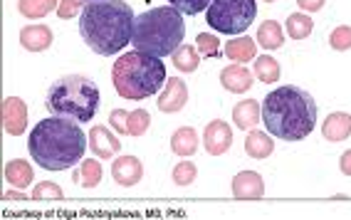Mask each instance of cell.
Here are the masks:
<instances>
[{"label": "cell", "mask_w": 351, "mask_h": 220, "mask_svg": "<svg viewBox=\"0 0 351 220\" xmlns=\"http://www.w3.org/2000/svg\"><path fill=\"white\" fill-rule=\"evenodd\" d=\"M89 136L82 132V126L67 117L43 119L35 124L27 138V151L35 158V164L45 171H67L80 164L87 151Z\"/></svg>", "instance_id": "6da1fadb"}, {"label": "cell", "mask_w": 351, "mask_h": 220, "mask_svg": "<svg viewBox=\"0 0 351 220\" xmlns=\"http://www.w3.org/2000/svg\"><path fill=\"white\" fill-rule=\"evenodd\" d=\"M134 10L124 0H95L80 13V32L89 50L112 57L134 38Z\"/></svg>", "instance_id": "7a4b0ae2"}, {"label": "cell", "mask_w": 351, "mask_h": 220, "mask_svg": "<svg viewBox=\"0 0 351 220\" xmlns=\"http://www.w3.org/2000/svg\"><path fill=\"white\" fill-rule=\"evenodd\" d=\"M263 124L275 138L302 141L317 126V101L292 84L277 87L263 101Z\"/></svg>", "instance_id": "3957f363"}, {"label": "cell", "mask_w": 351, "mask_h": 220, "mask_svg": "<svg viewBox=\"0 0 351 220\" xmlns=\"http://www.w3.org/2000/svg\"><path fill=\"white\" fill-rule=\"evenodd\" d=\"M166 64L149 52H124L112 67V82L121 99H149L166 84Z\"/></svg>", "instance_id": "277c9868"}, {"label": "cell", "mask_w": 351, "mask_h": 220, "mask_svg": "<svg viewBox=\"0 0 351 220\" xmlns=\"http://www.w3.org/2000/svg\"><path fill=\"white\" fill-rule=\"evenodd\" d=\"M186 23L183 13L173 5H163L136 15L134 23V50L149 52L154 57H171L183 45Z\"/></svg>", "instance_id": "5b68a950"}, {"label": "cell", "mask_w": 351, "mask_h": 220, "mask_svg": "<svg viewBox=\"0 0 351 220\" xmlns=\"http://www.w3.org/2000/svg\"><path fill=\"white\" fill-rule=\"evenodd\" d=\"M99 87L82 75L60 77L50 89L45 107L55 117H67L75 121H92L99 112Z\"/></svg>", "instance_id": "8992f818"}, {"label": "cell", "mask_w": 351, "mask_h": 220, "mask_svg": "<svg viewBox=\"0 0 351 220\" xmlns=\"http://www.w3.org/2000/svg\"><path fill=\"white\" fill-rule=\"evenodd\" d=\"M257 15L255 0H213L206 10V23L223 35H240Z\"/></svg>", "instance_id": "52a82bcc"}, {"label": "cell", "mask_w": 351, "mask_h": 220, "mask_svg": "<svg viewBox=\"0 0 351 220\" xmlns=\"http://www.w3.org/2000/svg\"><path fill=\"white\" fill-rule=\"evenodd\" d=\"M3 129L10 136H23L27 129V104L20 97L3 99Z\"/></svg>", "instance_id": "ba28073f"}, {"label": "cell", "mask_w": 351, "mask_h": 220, "mask_svg": "<svg viewBox=\"0 0 351 220\" xmlns=\"http://www.w3.org/2000/svg\"><path fill=\"white\" fill-rule=\"evenodd\" d=\"M203 146H206V151L210 156H223L232 146V129L230 124L220 119H213L210 124L206 126V132H203Z\"/></svg>", "instance_id": "9c48e42d"}, {"label": "cell", "mask_w": 351, "mask_h": 220, "mask_svg": "<svg viewBox=\"0 0 351 220\" xmlns=\"http://www.w3.org/2000/svg\"><path fill=\"white\" fill-rule=\"evenodd\" d=\"M186 101H189V87H186V82L178 80V77L166 80L161 95H158V109L163 114H176L186 107Z\"/></svg>", "instance_id": "30bf717a"}, {"label": "cell", "mask_w": 351, "mask_h": 220, "mask_svg": "<svg viewBox=\"0 0 351 220\" xmlns=\"http://www.w3.org/2000/svg\"><path fill=\"white\" fill-rule=\"evenodd\" d=\"M232 195L238 201H260L265 195V181L255 171H240L232 178Z\"/></svg>", "instance_id": "8fae6325"}, {"label": "cell", "mask_w": 351, "mask_h": 220, "mask_svg": "<svg viewBox=\"0 0 351 220\" xmlns=\"http://www.w3.org/2000/svg\"><path fill=\"white\" fill-rule=\"evenodd\" d=\"M112 176L119 186L132 188V186H136L144 178V164L136 156H119L112 164Z\"/></svg>", "instance_id": "7c38bea8"}, {"label": "cell", "mask_w": 351, "mask_h": 220, "mask_svg": "<svg viewBox=\"0 0 351 220\" xmlns=\"http://www.w3.org/2000/svg\"><path fill=\"white\" fill-rule=\"evenodd\" d=\"M89 149L97 158H114L121 151V141L109 132V126H95L89 132Z\"/></svg>", "instance_id": "4fadbf2b"}, {"label": "cell", "mask_w": 351, "mask_h": 220, "mask_svg": "<svg viewBox=\"0 0 351 220\" xmlns=\"http://www.w3.org/2000/svg\"><path fill=\"white\" fill-rule=\"evenodd\" d=\"M220 84L232 92V95H245L247 89L252 87V72L245 64H228L223 72H220Z\"/></svg>", "instance_id": "5bb4252c"}, {"label": "cell", "mask_w": 351, "mask_h": 220, "mask_svg": "<svg viewBox=\"0 0 351 220\" xmlns=\"http://www.w3.org/2000/svg\"><path fill=\"white\" fill-rule=\"evenodd\" d=\"M322 136L332 144L346 141L351 136V114L346 112H332L322 124Z\"/></svg>", "instance_id": "9a60e30c"}, {"label": "cell", "mask_w": 351, "mask_h": 220, "mask_svg": "<svg viewBox=\"0 0 351 220\" xmlns=\"http://www.w3.org/2000/svg\"><path fill=\"white\" fill-rule=\"evenodd\" d=\"M20 45L27 52H45L52 45V30L47 25H25L20 30Z\"/></svg>", "instance_id": "2e32d148"}, {"label": "cell", "mask_w": 351, "mask_h": 220, "mask_svg": "<svg viewBox=\"0 0 351 220\" xmlns=\"http://www.w3.org/2000/svg\"><path fill=\"white\" fill-rule=\"evenodd\" d=\"M257 121H263V107L255 99H243L232 107V124L238 129L250 132L257 126Z\"/></svg>", "instance_id": "e0dca14e"}, {"label": "cell", "mask_w": 351, "mask_h": 220, "mask_svg": "<svg viewBox=\"0 0 351 220\" xmlns=\"http://www.w3.org/2000/svg\"><path fill=\"white\" fill-rule=\"evenodd\" d=\"M198 144H201V136L195 134L193 126H181L176 129L173 136H171V151L181 158H191L198 151Z\"/></svg>", "instance_id": "ac0fdd59"}, {"label": "cell", "mask_w": 351, "mask_h": 220, "mask_svg": "<svg viewBox=\"0 0 351 220\" xmlns=\"http://www.w3.org/2000/svg\"><path fill=\"white\" fill-rule=\"evenodd\" d=\"M275 151V136L270 132H257V129H250V134L245 136V154L250 158H267Z\"/></svg>", "instance_id": "d6986e66"}, {"label": "cell", "mask_w": 351, "mask_h": 220, "mask_svg": "<svg viewBox=\"0 0 351 220\" xmlns=\"http://www.w3.org/2000/svg\"><path fill=\"white\" fill-rule=\"evenodd\" d=\"M226 57L238 64L252 62V60L257 57V42L252 38H245V35H240V38H235V40H228Z\"/></svg>", "instance_id": "ffe728a7"}, {"label": "cell", "mask_w": 351, "mask_h": 220, "mask_svg": "<svg viewBox=\"0 0 351 220\" xmlns=\"http://www.w3.org/2000/svg\"><path fill=\"white\" fill-rule=\"evenodd\" d=\"M101 173H104V169H101L99 158H82L80 169L75 171V178L72 181L77 183V186H82V188H97L101 183Z\"/></svg>", "instance_id": "44dd1931"}, {"label": "cell", "mask_w": 351, "mask_h": 220, "mask_svg": "<svg viewBox=\"0 0 351 220\" xmlns=\"http://www.w3.org/2000/svg\"><path fill=\"white\" fill-rule=\"evenodd\" d=\"M32 178H35L32 166L27 161H23V158H15V161H8L5 164V181L10 186H15V188H27Z\"/></svg>", "instance_id": "7402d4cb"}, {"label": "cell", "mask_w": 351, "mask_h": 220, "mask_svg": "<svg viewBox=\"0 0 351 220\" xmlns=\"http://www.w3.org/2000/svg\"><path fill=\"white\" fill-rule=\"evenodd\" d=\"M257 45L265 47V50H280L285 45V32L280 27V23L265 20L263 25L257 27Z\"/></svg>", "instance_id": "603a6c76"}, {"label": "cell", "mask_w": 351, "mask_h": 220, "mask_svg": "<svg viewBox=\"0 0 351 220\" xmlns=\"http://www.w3.org/2000/svg\"><path fill=\"white\" fill-rule=\"evenodd\" d=\"M60 0H18V13L27 20H40L57 10Z\"/></svg>", "instance_id": "cb8c5ba5"}, {"label": "cell", "mask_w": 351, "mask_h": 220, "mask_svg": "<svg viewBox=\"0 0 351 220\" xmlns=\"http://www.w3.org/2000/svg\"><path fill=\"white\" fill-rule=\"evenodd\" d=\"M252 69H255L257 80H260V82H265V84L277 82V80H280V75H282V67H280V62H277L275 57H270V55L255 57V64H252Z\"/></svg>", "instance_id": "d4e9b609"}, {"label": "cell", "mask_w": 351, "mask_h": 220, "mask_svg": "<svg viewBox=\"0 0 351 220\" xmlns=\"http://www.w3.org/2000/svg\"><path fill=\"white\" fill-rule=\"evenodd\" d=\"M171 57H173V67L178 72H195L201 64V52L193 45H181Z\"/></svg>", "instance_id": "484cf974"}, {"label": "cell", "mask_w": 351, "mask_h": 220, "mask_svg": "<svg viewBox=\"0 0 351 220\" xmlns=\"http://www.w3.org/2000/svg\"><path fill=\"white\" fill-rule=\"evenodd\" d=\"M314 30V20L307 13H292L287 18V32L292 40H304L309 38Z\"/></svg>", "instance_id": "4316f807"}, {"label": "cell", "mask_w": 351, "mask_h": 220, "mask_svg": "<svg viewBox=\"0 0 351 220\" xmlns=\"http://www.w3.org/2000/svg\"><path fill=\"white\" fill-rule=\"evenodd\" d=\"M151 126V114L146 109H134L129 112V136H144Z\"/></svg>", "instance_id": "83f0119b"}, {"label": "cell", "mask_w": 351, "mask_h": 220, "mask_svg": "<svg viewBox=\"0 0 351 220\" xmlns=\"http://www.w3.org/2000/svg\"><path fill=\"white\" fill-rule=\"evenodd\" d=\"M64 191L52 181H43L32 191V201H62Z\"/></svg>", "instance_id": "f1b7e54d"}, {"label": "cell", "mask_w": 351, "mask_h": 220, "mask_svg": "<svg viewBox=\"0 0 351 220\" xmlns=\"http://www.w3.org/2000/svg\"><path fill=\"white\" fill-rule=\"evenodd\" d=\"M173 183L176 186H191V183L198 178V169H195L193 161H181V164L173 169Z\"/></svg>", "instance_id": "f546056e"}, {"label": "cell", "mask_w": 351, "mask_h": 220, "mask_svg": "<svg viewBox=\"0 0 351 220\" xmlns=\"http://www.w3.org/2000/svg\"><path fill=\"white\" fill-rule=\"evenodd\" d=\"M195 45H198V52L201 57H218L220 55V40L215 38L213 32H201L198 38H195Z\"/></svg>", "instance_id": "4dcf8cb0"}, {"label": "cell", "mask_w": 351, "mask_h": 220, "mask_svg": "<svg viewBox=\"0 0 351 220\" xmlns=\"http://www.w3.org/2000/svg\"><path fill=\"white\" fill-rule=\"evenodd\" d=\"M329 45H332V50H337V52L351 50V27L349 25L334 27L332 35H329Z\"/></svg>", "instance_id": "1f68e13d"}, {"label": "cell", "mask_w": 351, "mask_h": 220, "mask_svg": "<svg viewBox=\"0 0 351 220\" xmlns=\"http://www.w3.org/2000/svg\"><path fill=\"white\" fill-rule=\"evenodd\" d=\"M213 0H169V5H173L178 13L183 15H198L203 10H208Z\"/></svg>", "instance_id": "d6a6232c"}, {"label": "cell", "mask_w": 351, "mask_h": 220, "mask_svg": "<svg viewBox=\"0 0 351 220\" xmlns=\"http://www.w3.org/2000/svg\"><path fill=\"white\" fill-rule=\"evenodd\" d=\"M109 126L121 136H129V112L126 109H112L109 114Z\"/></svg>", "instance_id": "836d02e7"}, {"label": "cell", "mask_w": 351, "mask_h": 220, "mask_svg": "<svg viewBox=\"0 0 351 220\" xmlns=\"http://www.w3.org/2000/svg\"><path fill=\"white\" fill-rule=\"evenodd\" d=\"M84 0H60V5H57V18L62 20H72L77 13H82L84 10Z\"/></svg>", "instance_id": "e575fe53"}, {"label": "cell", "mask_w": 351, "mask_h": 220, "mask_svg": "<svg viewBox=\"0 0 351 220\" xmlns=\"http://www.w3.org/2000/svg\"><path fill=\"white\" fill-rule=\"evenodd\" d=\"M326 0H297V5L304 10V13H317V10H322L324 8Z\"/></svg>", "instance_id": "d590c367"}, {"label": "cell", "mask_w": 351, "mask_h": 220, "mask_svg": "<svg viewBox=\"0 0 351 220\" xmlns=\"http://www.w3.org/2000/svg\"><path fill=\"white\" fill-rule=\"evenodd\" d=\"M339 169H341L344 176H351V149L341 154V158H339Z\"/></svg>", "instance_id": "8d00e7d4"}, {"label": "cell", "mask_w": 351, "mask_h": 220, "mask_svg": "<svg viewBox=\"0 0 351 220\" xmlns=\"http://www.w3.org/2000/svg\"><path fill=\"white\" fill-rule=\"evenodd\" d=\"M3 198H5V201H25V198H32V195H25L23 188H18V191H5Z\"/></svg>", "instance_id": "74e56055"}, {"label": "cell", "mask_w": 351, "mask_h": 220, "mask_svg": "<svg viewBox=\"0 0 351 220\" xmlns=\"http://www.w3.org/2000/svg\"><path fill=\"white\" fill-rule=\"evenodd\" d=\"M265 3H277V0H265Z\"/></svg>", "instance_id": "f35d334b"}, {"label": "cell", "mask_w": 351, "mask_h": 220, "mask_svg": "<svg viewBox=\"0 0 351 220\" xmlns=\"http://www.w3.org/2000/svg\"><path fill=\"white\" fill-rule=\"evenodd\" d=\"M84 3H95V0H84Z\"/></svg>", "instance_id": "ab89813d"}]
</instances>
